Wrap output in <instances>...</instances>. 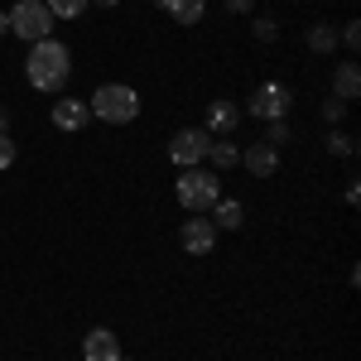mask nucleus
Returning a JSON list of instances; mask_svg holds the SVG:
<instances>
[{
  "label": "nucleus",
  "mask_w": 361,
  "mask_h": 361,
  "mask_svg": "<svg viewBox=\"0 0 361 361\" xmlns=\"http://www.w3.org/2000/svg\"><path fill=\"white\" fill-rule=\"evenodd\" d=\"M44 5H49V15H54V20H78L92 0H44Z\"/></svg>",
  "instance_id": "obj_17"
},
{
  "label": "nucleus",
  "mask_w": 361,
  "mask_h": 361,
  "mask_svg": "<svg viewBox=\"0 0 361 361\" xmlns=\"http://www.w3.org/2000/svg\"><path fill=\"white\" fill-rule=\"evenodd\" d=\"M308 49H313V54H333L337 49V29L333 25H313L308 29Z\"/></svg>",
  "instance_id": "obj_16"
},
{
  "label": "nucleus",
  "mask_w": 361,
  "mask_h": 361,
  "mask_svg": "<svg viewBox=\"0 0 361 361\" xmlns=\"http://www.w3.org/2000/svg\"><path fill=\"white\" fill-rule=\"evenodd\" d=\"M68 73H73V54L58 44L54 34H49V39H39V44H29L25 78H29L34 92H58V87L68 82Z\"/></svg>",
  "instance_id": "obj_1"
},
{
  "label": "nucleus",
  "mask_w": 361,
  "mask_h": 361,
  "mask_svg": "<svg viewBox=\"0 0 361 361\" xmlns=\"http://www.w3.org/2000/svg\"><path fill=\"white\" fill-rule=\"evenodd\" d=\"M49 29H54V15H49L44 0H15L10 5V34H20L25 44L49 39Z\"/></svg>",
  "instance_id": "obj_4"
},
{
  "label": "nucleus",
  "mask_w": 361,
  "mask_h": 361,
  "mask_svg": "<svg viewBox=\"0 0 361 361\" xmlns=\"http://www.w3.org/2000/svg\"><path fill=\"white\" fill-rule=\"evenodd\" d=\"M241 222H246V207H241L236 197H217V202H212V226H217V231H236Z\"/></svg>",
  "instance_id": "obj_13"
},
{
  "label": "nucleus",
  "mask_w": 361,
  "mask_h": 361,
  "mask_svg": "<svg viewBox=\"0 0 361 361\" xmlns=\"http://www.w3.org/2000/svg\"><path fill=\"white\" fill-rule=\"evenodd\" d=\"M82 361H121V337L111 328H92L82 337Z\"/></svg>",
  "instance_id": "obj_8"
},
{
  "label": "nucleus",
  "mask_w": 361,
  "mask_h": 361,
  "mask_svg": "<svg viewBox=\"0 0 361 361\" xmlns=\"http://www.w3.org/2000/svg\"><path fill=\"white\" fill-rule=\"evenodd\" d=\"M342 111H347V102H337V97H328V106H323V116H328V126H337V121H342Z\"/></svg>",
  "instance_id": "obj_22"
},
{
  "label": "nucleus",
  "mask_w": 361,
  "mask_h": 361,
  "mask_svg": "<svg viewBox=\"0 0 361 361\" xmlns=\"http://www.w3.org/2000/svg\"><path fill=\"white\" fill-rule=\"evenodd\" d=\"M97 5H106V10H111V5H116V0H97Z\"/></svg>",
  "instance_id": "obj_28"
},
{
  "label": "nucleus",
  "mask_w": 361,
  "mask_h": 361,
  "mask_svg": "<svg viewBox=\"0 0 361 361\" xmlns=\"http://www.w3.org/2000/svg\"><path fill=\"white\" fill-rule=\"evenodd\" d=\"M87 111L102 116L106 126H130L140 116V92L126 82H102L97 92H92V102H87Z\"/></svg>",
  "instance_id": "obj_2"
},
{
  "label": "nucleus",
  "mask_w": 361,
  "mask_h": 361,
  "mask_svg": "<svg viewBox=\"0 0 361 361\" xmlns=\"http://www.w3.org/2000/svg\"><path fill=\"white\" fill-rule=\"evenodd\" d=\"M337 44H347V49H361V25H357V20H347V25L337 29Z\"/></svg>",
  "instance_id": "obj_20"
},
{
  "label": "nucleus",
  "mask_w": 361,
  "mask_h": 361,
  "mask_svg": "<svg viewBox=\"0 0 361 361\" xmlns=\"http://www.w3.org/2000/svg\"><path fill=\"white\" fill-rule=\"evenodd\" d=\"M357 197H361V178H347V202L357 207Z\"/></svg>",
  "instance_id": "obj_24"
},
{
  "label": "nucleus",
  "mask_w": 361,
  "mask_h": 361,
  "mask_svg": "<svg viewBox=\"0 0 361 361\" xmlns=\"http://www.w3.org/2000/svg\"><path fill=\"white\" fill-rule=\"evenodd\" d=\"M333 97H337V102H357V97H361V68L352 63V58L333 73Z\"/></svg>",
  "instance_id": "obj_12"
},
{
  "label": "nucleus",
  "mask_w": 361,
  "mask_h": 361,
  "mask_svg": "<svg viewBox=\"0 0 361 361\" xmlns=\"http://www.w3.org/2000/svg\"><path fill=\"white\" fill-rule=\"evenodd\" d=\"M226 10H231V15H246V10H250V0H226Z\"/></svg>",
  "instance_id": "obj_25"
},
{
  "label": "nucleus",
  "mask_w": 361,
  "mask_h": 361,
  "mask_svg": "<svg viewBox=\"0 0 361 361\" xmlns=\"http://www.w3.org/2000/svg\"><path fill=\"white\" fill-rule=\"evenodd\" d=\"M159 5H164L178 25H197V20H202V10H207V0H159Z\"/></svg>",
  "instance_id": "obj_15"
},
{
  "label": "nucleus",
  "mask_w": 361,
  "mask_h": 361,
  "mask_svg": "<svg viewBox=\"0 0 361 361\" xmlns=\"http://www.w3.org/2000/svg\"><path fill=\"white\" fill-rule=\"evenodd\" d=\"M250 29H255V39H260V44H275V39H279V25H275V20H265V15H260Z\"/></svg>",
  "instance_id": "obj_19"
},
{
  "label": "nucleus",
  "mask_w": 361,
  "mask_h": 361,
  "mask_svg": "<svg viewBox=\"0 0 361 361\" xmlns=\"http://www.w3.org/2000/svg\"><path fill=\"white\" fill-rule=\"evenodd\" d=\"M178 241H183L188 255H207V250L217 246V226H212L207 212H188V222L178 226Z\"/></svg>",
  "instance_id": "obj_7"
},
{
  "label": "nucleus",
  "mask_w": 361,
  "mask_h": 361,
  "mask_svg": "<svg viewBox=\"0 0 361 361\" xmlns=\"http://www.w3.org/2000/svg\"><path fill=\"white\" fill-rule=\"evenodd\" d=\"M236 126H241V106L226 102V97H217V102L207 106V126H202V130H207V135H231Z\"/></svg>",
  "instance_id": "obj_9"
},
{
  "label": "nucleus",
  "mask_w": 361,
  "mask_h": 361,
  "mask_svg": "<svg viewBox=\"0 0 361 361\" xmlns=\"http://www.w3.org/2000/svg\"><path fill=\"white\" fill-rule=\"evenodd\" d=\"M0 135H10V116H5V106H0Z\"/></svg>",
  "instance_id": "obj_26"
},
{
  "label": "nucleus",
  "mask_w": 361,
  "mask_h": 361,
  "mask_svg": "<svg viewBox=\"0 0 361 361\" xmlns=\"http://www.w3.org/2000/svg\"><path fill=\"white\" fill-rule=\"evenodd\" d=\"M10 164H15V140L0 135V169H10Z\"/></svg>",
  "instance_id": "obj_23"
},
{
  "label": "nucleus",
  "mask_w": 361,
  "mask_h": 361,
  "mask_svg": "<svg viewBox=\"0 0 361 361\" xmlns=\"http://www.w3.org/2000/svg\"><path fill=\"white\" fill-rule=\"evenodd\" d=\"M207 164L217 169V173H222V169H236L241 164V149H236L226 135H212V145H207Z\"/></svg>",
  "instance_id": "obj_14"
},
{
  "label": "nucleus",
  "mask_w": 361,
  "mask_h": 361,
  "mask_svg": "<svg viewBox=\"0 0 361 361\" xmlns=\"http://www.w3.org/2000/svg\"><path fill=\"white\" fill-rule=\"evenodd\" d=\"M173 193H178V207L183 212H212V202L222 197V183H217V169H178V183H173Z\"/></svg>",
  "instance_id": "obj_3"
},
{
  "label": "nucleus",
  "mask_w": 361,
  "mask_h": 361,
  "mask_svg": "<svg viewBox=\"0 0 361 361\" xmlns=\"http://www.w3.org/2000/svg\"><path fill=\"white\" fill-rule=\"evenodd\" d=\"M328 154H337V159H352V154H357V140L347 135V130H328Z\"/></svg>",
  "instance_id": "obj_18"
},
{
  "label": "nucleus",
  "mask_w": 361,
  "mask_h": 361,
  "mask_svg": "<svg viewBox=\"0 0 361 361\" xmlns=\"http://www.w3.org/2000/svg\"><path fill=\"white\" fill-rule=\"evenodd\" d=\"M207 145H212V135L197 130V126H188V130H178V135L169 140V159H173L178 169H197L202 159H207Z\"/></svg>",
  "instance_id": "obj_6"
},
{
  "label": "nucleus",
  "mask_w": 361,
  "mask_h": 361,
  "mask_svg": "<svg viewBox=\"0 0 361 361\" xmlns=\"http://www.w3.org/2000/svg\"><path fill=\"white\" fill-rule=\"evenodd\" d=\"M294 106V97H289V87L284 82H260L255 92H250V102H246V111L255 116V121H284V111Z\"/></svg>",
  "instance_id": "obj_5"
},
{
  "label": "nucleus",
  "mask_w": 361,
  "mask_h": 361,
  "mask_svg": "<svg viewBox=\"0 0 361 361\" xmlns=\"http://www.w3.org/2000/svg\"><path fill=\"white\" fill-rule=\"evenodd\" d=\"M241 164H246L255 178H270V173L279 169V149H275V145H265V140H255V145L241 149Z\"/></svg>",
  "instance_id": "obj_10"
},
{
  "label": "nucleus",
  "mask_w": 361,
  "mask_h": 361,
  "mask_svg": "<svg viewBox=\"0 0 361 361\" xmlns=\"http://www.w3.org/2000/svg\"><path fill=\"white\" fill-rule=\"evenodd\" d=\"M87 121H92V111H87V102H78V97H63V102L54 106V126H58V130H68V135L82 130Z\"/></svg>",
  "instance_id": "obj_11"
},
{
  "label": "nucleus",
  "mask_w": 361,
  "mask_h": 361,
  "mask_svg": "<svg viewBox=\"0 0 361 361\" xmlns=\"http://www.w3.org/2000/svg\"><path fill=\"white\" fill-rule=\"evenodd\" d=\"M0 34H10V10H0Z\"/></svg>",
  "instance_id": "obj_27"
},
{
  "label": "nucleus",
  "mask_w": 361,
  "mask_h": 361,
  "mask_svg": "<svg viewBox=\"0 0 361 361\" xmlns=\"http://www.w3.org/2000/svg\"><path fill=\"white\" fill-rule=\"evenodd\" d=\"M265 145H289V121H270V130H265Z\"/></svg>",
  "instance_id": "obj_21"
}]
</instances>
